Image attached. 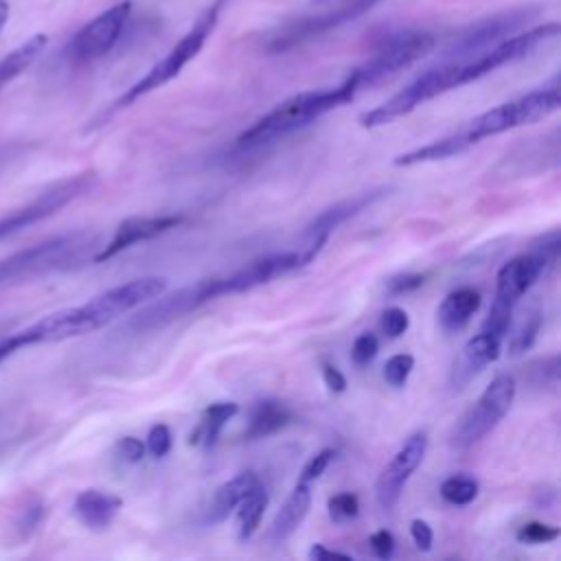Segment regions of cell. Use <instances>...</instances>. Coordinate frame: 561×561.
<instances>
[{"instance_id": "6da1fadb", "label": "cell", "mask_w": 561, "mask_h": 561, "mask_svg": "<svg viewBox=\"0 0 561 561\" xmlns=\"http://www.w3.org/2000/svg\"><path fill=\"white\" fill-rule=\"evenodd\" d=\"M357 88L351 75L335 88L324 90H309L289 96L287 101L278 103L274 110H270L265 116H261L256 123H252L243 134H239L237 145L239 147H256L276 138H283L316 118L324 116L327 112L346 105L355 99Z\"/></svg>"}, {"instance_id": "7a4b0ae2", "label": "cell", "mask_w": 561, "mask_h": 561, "mask_svg": "<svg viewBox=\"0 0 561 561\" xmlns=\"http://www.w3.org/2000/svg\"><path fill=\"white\" fill-rule=\"evenodd\" d=\"M226 2H228V0H213V2L197 15V20L193 22V26L175 42V46H173L162 59H158L131 88H127V90L112 103L110 114H112V112H118V110H123V107H129V105L136 103L140 96H145V94H149V92L162 88V85L169 83L171 79H175V77L184 70V66H186L188 61H193V59L199 55V50L204 48L206 39L210 37V33H213L215 26H217V20H219V15H221Z\"/></svg>"}, {"instance_id": "3957f363", "label": "cell", "mask_w": 561, "mask_h": 561, "mask_svg": "<svg viewBox=\"0 0 561 561\" xmlns=\"http://www.w3.org/2000/svg\"><path fill=\"white\" fill-rule=\"evenodd\" d=\"M559 105H561V90H559V81L554 79L552 83H548L543 88H537L519 99H513L508 103H502V105H495V107L482 112L480 116L469 121L456 134L469 149L471 145H476L489 136H497L508 129L543 121L550 114H554L559 110Z\"/></svg>"}, {"instance_id": "277c9868", "label": "cell", "mask_w": 561, "mask_h": 561, "mask_svg": "<svg viewBox=\"0 0 561 561\" xmlns=\"http://www.w3.org/2000/svg\"><path fill=\"white\" fill-rule=\"evenodd\" d=\"M460 85H462L460 61H438L436 66L421 72L414 81H410L403 90L392 94L388 101L364 112L359 116V125L366 129L388 125V123L410 114L425 101H432L434 96H438L447 90L460 88Z\"/></svg>"}, {"instance_id": "5b68a950", "label": "cell", "mask_w": 561, "mask_h": 561, "mask_svg": "<svg viewBox=\"0 0 561 561\" xmlns=\"http://www.w3.org/2000/svg\"><path fill=\"white\" fill-rule=\"evenodd\" d=\"M515 379L511 375H497L478 397V401L465 412L460 423L449 436L451 449L465 451L478 440H482L495 425L506 416L515 399Z\"/></svg>"}, {"instance_id": "8992f818", "label": "cell", "mask_w": 561, "mask_h": 561, "mask_svg": "<svg viewBox=\"0 0 561 561\" xmlns=\"http://www.w3.org/2000/svg\"><path fill=\"white\" fill-rule=\"evenodd\" d=\"M224 296V287H221V278H199L191 285H184L171 294H158L156 302L147 305L145 309H140L136 316H131L127 320V329L136 331V333H147V331H156L162 329L180 318H184L186 313L199 309L202 305L215 300Z\"/></svg>"}, {"instance_id": "52a82bcc", "label": "cell", "mask_w": 561, "mask_h": 561, "mask_svg": "<svg viewBox=\"0 0 561 561\" xmlns=\"http://www.w3.org/2000/svg\"><path fill=\"white\" fill-rule=\"evenodd\" d=\"M434 44H436L434 35L423 31H405L390 37L377 48V53L368 61H364L351 72V79L355 81L357 92L364 88L377 85L379 81L397 75L399 70L408 68L416 59L425 57L434 48Z\"/></svg>"}, {"instance_id": "ba28073f", "label": "cell", "mask_w": 561, "mask_h": 561, "mask_svg": "<svg viewBox=\"0 0 561 561\" xmlns=\"http://www.w3.org/2000/svg\"><path fill=\"white\" fill-rule=\"evenodd\" d=\"M94 184H96V173L94 171H81V173H75L66 180L55 182L53 186L42 191L28 204H24V206L11 210L9 215L0 217V241L22 232L24 228H31V226L39 224L42 219H46L50 215H55L57 210L68 206L72 199L92 191Z\"/></svg>"}, {"instance_id": "9c48e42d", "label": "cell", "mask_w": 561, "mask_h": 561, "mask_svg": "<svg viewBox=\"0 0 561 561\" xmlns=\"http://www.w3.org/2000/svg\"><path fill=\"white\" fill-rule=\"evenodd\" d=\"M537 15L535 9L526 7V9H511V11H502L495 15H489L471 26H467L465 31H460L440 53V61H467L473 59L478 55H482L484 50H489L491 46H495L497 42L511 37L513 33H517L522 26H526L533 18Z\"/></svg>"}, {"instance_id": "30bf717a", "label": "cell", "mask_w": 561, "mask_h": 561, "mask_svg": "<svg viewBox=\"0 0 561 561\" xmlns=\"http://www.w3.org/2000/svg\"><path fill=\"white\" fill-rule=\"evenodd\" d=\"M377 2H381V0H342L335 7H331L318 15H309V18L296 20L291 24H285L267 39V48L274 53H280V50H291L296 46H302L329 31H335V28L357 20L359 15L368 13Z\"/></svg>"}, {"instance_id": "8fae6325", "label": "cell", "mask_w": 561, "mask_h": 561, "mask_svg": "<svg viewBox=\"0 0 561 561\" xmlns=\"http://www.w3.org/2000/svg\"><path fill=\"white\" fill-rule=\"evenodd\" d=\"M131 15V2L123 0L83 24L68 42L66 55L72 64H90L105 57L121 39L127 20Z\"/></svg>"}, {"instance_id": "7c38bea8", "label": "cell", "mask_w": 561, "mask_h": 561, "mask_svg": "<svg viewBox=\"0 0 561 561\" xmlns=\"http://www.w3.org/2000/svg\"><path fill=\"white\" fill-rule=\"evenodd\" d=\"M425 451H427V434L414 432L405 438V443L397 449L390 462L381 469L375 482V497L383 513H390L397 506L405 482L423 462Z\"/></svg>"}, {"instance_id": "4fadbf2b", "label": "cell", "mask_w": 561, "mask_h": 561, "mask_svg": "<svg viewBox=\"0 0 561 561\" xmlns=\"http://www.w3.org/2000/svg\"><path fill=\"white\" fill-rule=\"evenodd\" d=\"M388 193V188H373V191H366V193H359L355 197H348V199H342L329 208H324L320 215H316L307 228L302 230V245L300 250L313 261L320 250L324 248V243L329 241L331 232L342 226L344 221H348L351 217L359 215L362 210H366L368 206H373L379 197H383Z\"/></svg>"}, {"instance_id": "5bb4252c", "label": "cell", "mask_w": 561, "mask_h": 561, "mask_svg": "<svg viewBox=\"0 0 561 561\" xmlns=\"http://www.w3.org/2000/svg\"><path fill=\"white\" fill-rule=\"evenodd\" d=\"M307 263H311V259L300 248L254 259L248 265H243L241 270H237V272H232L228 276H221L224 296L226 294L250 291V289H254L259 285H265V283L278 278V276L296 272V270L305 267Z\"/></svg>"}, {"instance_id": "9a60e30c", "label": "cell", "mask_w": 561, "mask_h": 561, "mask_svg": "<svg viewBox=\"0 0 561 561\" xmlns=\"http://www.w3.org/2000/svg\"><path fill=\"white\" fill-rule=\"evenodd\" d=\"M184 221V217L180 215H153V217H129L125 221H121L114 230V237L92 256L94 263H103L112 256H116L118 252L140 243V241H149L158 234H164L167 230L180 226Z\"/></svg>"}, {"instance_id": "2e32d148", "label": "cell", "mask_w": 561, "mask_h": 561, "mask_svg": "<svg viewBox=\"0 0 561 561\" xmlns=\"http://www.w3.org/2000/svg\"><path fill=\"white\" fill-rule=\"evenodd\" d=\"M550 263L539 252H528L504 263L495 278V298L508 307H515L517 300L539 280Z\"/></svg>"}, {"instance_id": "e0dca14e", "label": "cell", "mask_w": 561, "mask_h": 561, "mask_svg": "<svg viewBox=\"0 0 561 561\" xmlns=\"http://www.w3.org/2000/svg\"><path fill=\"white\" fill-rule=\"evenodd\" d=\"M500 351H502V340L486 331H480L462 346L460 357L454 362L449 383L454 388H465L484 366H489L500 357Z\"/></svg>"}, {"instance_id": "ac0fdd59", "label": "cell", "mask_w": 561, "mask_h": 561, "mask_svg": "<svg viewBox=\"0 0 561 561\" xmlns=\"http://www.w3.org/2000/svg\"><path fill=\"white\" fill-rule=\"evenodd\" d=\"M123 500L114 493L99 489H85L75 497L72 513L90 530H105L118 515Z\"/></svg>"}, {"instance_id": "d6986e66", "label": "cell", "mask_w": 561, "mask_h": 561, "mask_svg": "<svg viewBox=\"0 0 561 561\" xmlns=\"http://www.w3.org/2000/svg\"><path fill=\"white\" fill-rule=\"evenodd\" d=\"M309 506H311V489L307 482H298L287 495V500L283 502V506L278 508V513L274 515L265 537L272 543H280L287 537H291L296 528L302 524V519L307 517Z\"/></svg>"}, {"instance_id": "ffe728a7", "label": "cell", "mask_w": 561, "mask_h": 561, "mask_svg": "<svg viewBox=\"0 0 561 561\" xmlns=\"http://www.w3.org/2000/svg\"><path fill=\"white\" fill-rule=\"evenodd\" d=\"M259 486H261V478H259L254 471H241V473H237L234 478H230L228 482H224V484L215 491L213 502H210V506H208V511H206L204 522L210 524V526L224 522V519L228 517V513H230L232 508H237V504H239L245 495H250L254 489H259Z\"/></svg>"}, {"instance_id": "44dd1931", "label": "cell", "mask_w": 561, "mask_h": 561, "mask_svg": "<svg viewBox=\"0 0 561 561\" xmlns=\"http://www.w3.org/2000/svg\"><path fill=\"white\" fill-rule=\"evenodd\" d=\"M294 421L291 410L278 401V399H261L250 408V416H248V425L243 432L245 440H261L267 438L272 434H276L278 430L287 427Z\"/></svg>"}, {"instance_id": "7402d4cb", "label": "cell", "mask_w": 561, "mask_h": 561, "mask_svg": "<svg viewBox=\"0 0 561 561\" xmlns=\"http://www.w3.org/2000/svg\"><path fill=\"white\" fill-rule=\"evenodd\" d=\"M480 307V294L473 287H460L454 289L451 294L445 296V300L438 305L436 318L438 324L443 327V331L447 333H456L460 329L467 327V322L471 320V316L478 311Z\"/></svg>"}, {"instance_id": "603a6c76", "label": "cell", "mask_w": 561, "mask_h": 561, "mask_svg": "<svg viewBox=\"0 0 561 561\" xmlns=\"http://www.w3.org/2000/svg\"><path fill=\"white\" fill-rule=\"evenodd\" d=\"M239 412V405L234 401H217V403H210L204 412H202V419L197 423V427L191 432L188 436V445H197L202 449H210L224 425Z\"/></svg>"}, {"instance_id": "cb8c5ba5", "label": "cell", "mask_w": 561, "mask_h": 561, "mask_svg": "<svg viewBox=\"0 0 561 561\" xmlns=\"http://www.w3.org/2000/svg\"><path fill=\"white\" fill-rule=\"evenodd\" d=\"M46 44H48V37L37 33L0 59V92L4 85H9L15 77H20L42 55Z\"/></svg>"}, {"instance_id": "d4e9b609", "label": "cell", "mask_w": 561, "mask_h": 561, "mask_svg": "<svg viewBox=\"0 0 561 561\" xmlns=\"http://www.w3.org/2000/svg\"><path fill=\"white\" fill-rule=\"evenodd\" d=\"M267 504H270V495L263 489V484L237 504V537H239V541H248L256 533Z\"/></svg>"}, {"instance_id": "484cf974", "label": "cell", "mask_w": 561, "mask_h": 561, "mask_svg": "<svg viewBox=\"0 0 561 561\" xmlns=\"http://www.w3.org/2000/svg\"><path fill=\"white\" fill-rule=\"evenodd\" d=\"M467 147L465 142L460 140L458 134H451V136H445L440 140H434L425 147H419L414 151H408V153H401L394 158V164L397 167H412V164H421V162H434V160H445V158H451L456 153H462Z\"/></svg>"}, {"instance_id": "4316f807", "label": "cell", "mask_w": 561, "mask_h": 561, "mask_svg": "<svg viewBox=\"0 0 561 561\" xmlns=\"http://www.w3.org/2000/svg\"><path fill=\"white\" fill-rule=\"evenodd\" d=\"M478 480L471 476H451L440 484V497L454 506H467L478 497Z\"/></svg>"}, {"instance_id": "83f0119b", "label": "cell", "mask_w": 561, "mask_h": 561, "mask_svg": "<svg viewBox=\"0 0 561 561\" xmlns=\"http://www.w3.org/2000/svg\"><path fill=\"white\" fill-rule=\"evenodd\" d=\"M539 327H541V313L539 311H528L508 337V355L517 357V355L526 353L533 346V342L539 333Z\"/></svg>"}, {"instance_id": "f1b7e54d", "label": "cell", "mask_w": 561, "mask_h": 561, "mask_svg": "<svg viewBox=\"0 0 561 561\" xmlns=\"http://www.w3.org/2000/svg\"><path fill=\"white\" fill-rule=\"evenodd\" d=\"M327 508H329V517L335 522V524H348L357 517L359 513V500L355 493L351 491H342V493H335L329 497L327 502Z\"/></svg>"}, {"instance_id": "f546056e", "label": "cell", "mask_w": 561, "mask_h": 561, "mask_svg": "<svg viewBox=\"0 0 561 561\" xmlns=\"http://www.w3.org/2000/svg\"><path fill=\"white\" fill-rule=\"evenodd\" d=\"M414 368V357L410 353H397L392 355L383 366V379L392 388H403L410 373Z\"/></svg>"}, {"instance_id": "4dcf8cb0", "label": "cell", "mask_w": 561, "mask_h": 561, "mask_svg": "<svg viewBox=\"0 0 561 561\" xmlns=\"http://www.w3.org/2000/svg\"><path fill=\"white\" fill-rule=\"evenodd\" d=\"M515 537L522 543H550L559 537V528L550 526V524H541V522H528V524L519 526Z\"/></svg>"}, {"instance_id": "1f68e13d", "label": "cell", "mask_w": 561, "mask_h": 561, "mask_svg": "<svg viewBox=\"0 0 561 561\" xmlns=\"http://www.w3.org/2000/svg\"><path fill=\"white\" fill-rule=\"evenodd\" d=\"M379 353V340L375 333H362L351 346V359L355 366H368Z\"/></svg>"}, {"instance_id": "d6a6232c", "label": "cell", "mask_w": 561, "mask_h": 561, "mask_svg": "<svg viewBox=\"0 0 561 561\" xmlns=\"http://www.w3.org/2000/svg\"><path fill=\"white\" fill-rule=\"evenodd\" d=\"M379 324H381V331H383L388 337L394 340V337H401V335L408 331L410 318H408V313H405L401 307H388V309L381 313Z\"/></svg>"}, {"instance_id": "836d02e7", "label": "cell", "mask_w": 561, "mask_h": 561, "mask_svg": "<svg viewBox=\"0 0 561 561\" xmlns=\"http://www.w3.org/2000/svg\"><path fill=\"white\" fill-rule=\"evenodd\" d=\"M425 283V274H416V272H405V274H397L392 278L386 280V291L390 296H401V294H410L414 289H419Z\"/></svg>"}, {"instance_id": "e575fe53", "label": "cell", "mask_w": 561, "mask_h": 561, "mask_svg": "<svg viewBox=\"0 0 561 561\" xmlns=\"http://www.w3.org/2000/svg\"><path fill=\"white\" fill-rule=\"evenodd\" d=\"M171 443H173L171 432H169V427L162 425V423L153 425V427L149 430V434H147V449H149V454L156 456V458L167 456L169 449H171Z\"/></svg>"}, {"instance_id": "d590c367", "label": "cell", "mask_w": 561, "mask_h": 561, "mask_svg": "<svg viewBox=\"0 0 561 561\" xmlns=\"http://www.w3.org/2000/svg\"><path fill=\"white\" fill-rule=\"evenodd\" d=\"M333 456H335V449H331V447L318 451V454L302 467V473H300V480H298V482L311 484L313 480H318V478L324 473V469L329 467V462L333 460Z\"/></svg>"}, {"instance_id": "8d00e7d4", "label": "cell", "mask_w": 561, "mask_h": 561, "mask_svg": "<svg viewBox=\"0 0 561 561\" xmlns=\"http://www.w3.org/2000/svg\"><path fill=\"white\" fill-rule=\"evenodd\" d=\"M42 517H44V504L35 497L33 502H28L24 506V511H22V515L18 519V530L22 533V537H31L33 530L39 526Z\"/></svg>"}, {"instance_id": "74e56055", "label": "cell", "mask_w": 561, "mask_h": 561, "mask_svg": "<svg viewBox=\"0 0 561 561\" xmlns=\"http://www.w3.org/2000/svg\"><path fill=\"white\" fill-rule=\"evenodd\" d=\"M368 546H370L375 557L390 559L392 552H394V535L390 530H386V528H379L377 533H373L368 537Z\"/></svg>"}, {"instance_id": "f35d334b", "label": "cell", "mask_w": 561, "mask_h": 561, "mask_svg": "<svg viewBox=\"0 0 561 561\" xmlns=\"http://www.w3.org/2000/svg\"><path fill=\"white\" fill-rule=\"evenodd\" d=\"M116 454L125 460V462H138L145 456V443L136 436H123L116 443Z\"/></svg>"}, {"instance_id": "ab89813d", "label": "cell", "mask_w": 561, "mask_h": 561, "mask_svg": "<svg viewBox=\"0 0 561 561\" xmlns=\"http://www.w3.org/2000/svg\"><path fill=\"white\" fill-rule=\"evenodd\" d=\"M410 535H412V541L419 550L427 552L432 548V541H434V533H432V526L425 522V519H412L410 524Z\"/></svg>"}, {"instance_id": "60d3db41", "label": "cell", "mask_w": 561, "mask_h": 561, "mask_svg": "<svg viewBox=\"0 0 561 561\" xmlns=\"http://www.w3.org/2000/svg\"><path fill=\"white\" fill-rule=\"evenodd\" d=\"M322 379L331 392H344L346 390V377L337 370V366L322 362Z\"/></svg>"}, {"instance_id": "b9f144b4", "label": "cell", "mask_w": 561, "mask_h": 561, "mask_svg": "<svg viewBox=\"0 0 561 561\" xmlns=\"http://www.w3.org/2000/svg\"><path fill=\"white\" fill-rule=\"evenodd\" d=\"M307 557H309V559H316V561H320V559H331V557L351 559V554H348V552H342V550H331V548H324L322 543H313Z\"/></svg>"}, {"instance_id": "7bdbcfd3", "label": "cell", "mask_w": 561, "mask_h": 561, "mask_svg": "<svg viewBox=\"0 0 561 561\" xmlns=\"http://www.w3.org/2000/svg\"><path fill=\"white\" fill-rule=\"evenodd\" d=\"M535 497H537L539 508H550L557 500V491L552 486H546L543 491H535Z\"/></svg>"}, {"instance_id": "ee69618b", "label": "cell", "mask_w": 561, "mask_h": 561, "mask_svg": "<svg viewBox=\"0 0 561 561\" xmlns=\"http://www.w3.org/2000/svg\"><path fill=\"white\" fill-rule=\"evenodd\" d=\"M22 346H20V342H18V337H15V333L11 335V337H7V340H2L0 342V362L2 359H7L9 355H13L15 351H20Z\"/></svg>"}, {"instance_id": "f6af8a7d", "label": "cell", "mask_w": 561, "mask_h": 561, "mask_svg": "<svg viewBox=\"0 0 561 561\" xmlns=\"http://www.w3.org/2000/svg\"><path fill=\"white\" fill-rule=\"evenodd\" d=\"M7 20H9V4L4 0H0V31L4 28Z\"/></svg>"}, {"instance_id": "bcb514c9", "label": "cell", "mask_w": 561, "mask_h": 561, "mask_svg": "<svg viewBox=\"0 0 561 561\" xmlns=\"http://www.w3.org/2000/svg\"><path fill=\"white\" fill-rule=\"evenodd\" d=\"M316 2H324V0H316Z\"/></svg>"}]
</instances>
